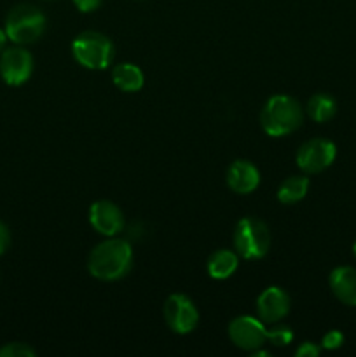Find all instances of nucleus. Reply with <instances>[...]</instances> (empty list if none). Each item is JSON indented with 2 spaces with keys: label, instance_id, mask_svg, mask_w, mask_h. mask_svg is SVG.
<instances>
[{
  "label": "nucleus",
  "instance_id": "nucleus-1",
  "mask_svg": "<svg viewBox=\"0 0 356 357\" xmlns=\"http://www.w3.org/2000/svg\"><path fill=\"white\" fill-rule=\"evenodd\" d=\"M133 265L131 244L119 237H108L98 244L87 258V271L100 281H119Z\"/></svg>",
  "mask_w": 356,
  "mask_h": 357
},
{
  "label": "nucleus",
  "instance_id": "nucleus-2",
  "mask_svg": "<svg viewBox=\"0 0 356 357\" xmlns=\"http://www.w3.org/2000/svg\"><path fill=\"white\" fill-rule=\"evenodd\" d=\"M304 110L299 101L286 94H276L265 101L260 114V124L265 135L281 138L302 126Z\"/></svg>",
  "mask_w": 356,
  "mask_h": 357
},
{
  "label": "nucleus",
  "instance_id": "nucleus-3",
  "mask_svg": "<svg viewBox=\"0 0 356 357\" xmlns=\"http://www.w3.org/2000/svg\"><path fill=\"white\" fill-rule=\"evenodd\" d=\"M271 248V232L262 220L255 216L241 218L234 229V250L244 260H258Z\"/></svg>",
  "mask_w": 356,
  "mask_h": 357
},
{
  "label": "nucleus",
  "instance_id": "nucleus-4",
  "mask_svg": "<svg viewBox=\"0 0 356 357\" xmlns=\"http://www.w3.org/2000/svg\"><path fill=\"white\" fill-rule=\"evenodd\" d=\"M72 54L87 70H105L114 59V44L100 31H82L72 42Z\"/></svg>",
  "mask_w": 356,
  "mask_h": 357
},
{
  "label": "nucleus",
  "instance_id": "nucleus-5",
  "mask_svg": "<svg viewBox=\"0 0 356 357\" xmlns=\"http://www.w3.org/2000/svg\"><path fill=\"white\" fill-rule=\"evenodd\" d=\"M45 30V16L40 9L30 3H20L6 20V33L14 44H34Z\"/></svg>",
  "mask_w": 356,
  "mask_h": 357
},
{
  "label": "nucleus",
  "instance_id": "nucleus-6",
  "mask_svg": "<svg viewBox=\"0 0 356 357\" xmlns=\"http://www.w3.org/2000/svg\"><path fill=\"white\" fill-rule=\"evenodd\" d=\"M163 314L170 330L178 335L191 333L199 323L198 307L187 295H181V293H173L168 296L163 307Z\"/></svg>",
  "mask_w": 356,
  "mask_h": 357
},
{
  "label": "nucleus",
  "instance_id": "nucleus-7",
  "mask_svg": "<svg viewBox=\"0 0 356 357\" xmlns=\"http://www.w3.org/2000/svg\"><path fill=\"white\" fill-rule=\"evenodd\" d=\"M337 155V149L330 139L325 138H313L309 142L304 143L299 150H297V166L307 174L321 173L327 167L332 166Z\"/></svg>",
  "mask_w": 356,
  "mask_h": 357
},
{
  "label": "nucleus",
  "instance_id": "nucleus-8",
  "mask_svg": "<svg viewBox=\"0 0 356 357\" xmlns=\"http://www.w3.org/2000/svg\"><path fill=\"white\" fill-rule=\"evenodd\" d=\"M229 338L236 347L253 352L267 340V330L258 317L239 316L230 321Z\"/></svg>",
  "mask_w": 356,
  "mask_h": 357
},
{
  "label": "nucleus",
  "instance_id": "nucleus-9",
  "mask_svg": "<svg viewBox=\"0 0 356 357\" xmlns=\"http://www.w3.org/2000/svg\"><path fill=\"white\" fill-rule=\"evenodd\" d=\"M34 72V58L23 47L6 49L0 56V75L9 86H21Z\"/></svg>",
  "mask_w": 356,
  "mask_h": 357
},
{
  "label": "nucleus",
  "instance_id": "nucleus-10",
  "mask_svg": "<svg viewBox=\"0 0 356 357\" xmlns=\"http://www.w3.org/2000/svg\"><path fill=\"white\" fill-rule=\"evenodd\" d=\"M292 307L290 295L279 286H269L257 298V316L264 324H274L286 317Z\"/></svg>",
  "mask_w": 356,
  "mask_h": 357
},
{
  "label": "nucleus",
  "instance_id": "nucleus-11",
  "mask_svg": "<svg viewBox=\"0 0 356 357\" xmlns=\"http://www.w3.org/2000/svg\"><path fill=\"white\" fill-rule=\"evenodd\" d=\"M89 223L101 236L115 237L124 227V215L114 202L96 201L89 208Z\"/></svg>",
  "mask_w": 356,
  "mask_h": 357
},
{
  "label": "nucleus",
  "instance_id": "nucleus-12",
  "mask_svg": "<svg viewBox=\"0 0 356 357\" xmlns=\"http://www.w3.org/2000/svg\"><path fill=\"white\" fill-rule=\"evenodd\" d=\"M227 185L230 190L236 194H251L255 188L260 183V173H258L257 166L251 164L250 160H234L227 169Z\"/></svg>",
  "mask_w": 356,
  "mask_h": 357
},
{
  "label": "nucleus",
  "instance_id": "nucleus-13",
  "mask_svg": "<svg viewBox=\"0 0 356 357\" xmlns=\"http://www.w3.org/2000/svg\"><path fill=\"white\" fill-rule=\"evenodd\" d=\"M330 288L339 302L356 307V268L342 265L330 272Z\"/></svg>",
  "mask_w": 356,
  "mask_h": 357
},
{
  "label": "nucleus",
  "instance_id": "nucleus-14",
  "mask_svg": "<svg viewBox=\"0 0 356 357\" xmlns=\"http://www.w3.org/2000/svg\"><path fill=\"white\" fill-rule=\"evenodd\" d=\"M237 265H239V255L236 251L218 250L208 258L206 268H208L209 278L216 279V281H223V279H229L236 272Z\"/></svg>",
  "mask_w": 356,
  "mask_h": 357
},
{
  "label": "nucleus",
  "instance_id": "nucleus-15",
  "mask_svg": "<svg viewBox=\"0 0 356 357\" xmlns=\"http://www.w3.org/2000/svg\"><path fill=\"white\" fill-rule=\"evenodd\" d=\"M112 80H114L115 87L124 93H136L143 87L145 77L143 72L133 63H119L112 70Z\"/></svg>",
  "mask_w": 356,
  "mask_h": 357
},
{
  "label": "nucleus",
  "instance_id": "nucleus-16",
  "mask_svg": "<svg viewBox=\"0 0 356 357\" xmlns=\"http://www.w3.org/2000/svg\"><path fill=\"white\" fill-rule=\"evenodd\" d=\"M309 190V178L307 176H290L281 183L278 190V201L281 204H295L302 201Z\"/></svg>",
  "mask_w": 356,
  "mask_h": 357
},
{
  "label": "nucleus",
  "instance_id": "nucleus-17",
  "mask_svg": "<svg viewBox=\"0 0 356 357\" xmlns=\"http://www.w3.org/2000/svg\"><path fill=\"white\" fill-rule=\"evenodd\" d=\"M337 112V103L327 93H316L307 101V115L316 122H328Z\"/></svg>",
  "mask_w": 356,
  "mask_h": 357
},
{
  "label": "nucleus",
  "instance_id": "nucleus-18",
  "mask_svg": "<svg viewBox=\"0 0 356 357\" xmlns=\"http://www.w3.org/2000/svg\"><path fill=\"white\" fill-rule=\"evenodd\" d=\"M267 340L272 345L278 347H285V345L292 344L293 331L290 326H274L272 330H267Z\"/></svg>",
  "mask_w": 356,
  "mask_h": 357
},
{
  "label": "nucleus",
  "instance_id": "nucleus-19",
  "mask_svg": "<svg viewBox=\"0 0 356 357\" xmlns=\"http://www.w3.org/2000/svg\"><path fill=\"white\" fill-rule=\"evenodd\" d=\"M35 351L23 342H13L0 347V357H34Z\"/></svg>",
  "mask_w": 356,
  "mask_h": 357
},
{
  "label": "nucleus",
  "instance_id": "nucleus-20",
  "mask_svg": "<svg viewBox=\"0 0 356 357\" xmlns=\"http://www.w3.org/2000/svg\"><path fill=\"white\" fill-rule=\"evenodd\" d=\"M342 344H344V335L337 330L328 331V333L321 338V347H323L325 351H335V349L342 347Z\"/></svg>",
  "mask_w": 356,
  "mask_h": 357
},
{
  "label": "nucleus",
  "instance_id": "nucleus-21",
  "mask_svg": "<svg viewBox=\"0 0 356 357\" xmlns=\"http://www.w3.org/2000/svg\"><path fill=\"white\" fill-rule=\"evenodd\" d=\"M321 349L318 347L316 344H313V342H304V344H300V347L295 351V356L297 357H316L320 356Z\"/></svg>",
  "mask_w": 356,
  "mask_h": 357
},
{
  "label": "nucleus",
  "instance_id": "nucleus-22",
  "mask_svg": "<svg viewBox=\"0 0 356 357\" xmlns=\"http://www.w3.org/2000/svg\"><path fill=\"white\" fill-rule=\"evenodd\" d=\"M73 3L80 13H93L101 6V0H73Z\"/></svg>",
  "mask_w": 356,
  "mask_h": 357
},
{
  "label": "nucleus",
  "instance_id": "nucleus-23",
  "mask_svg": "<svg viewBox=\"0 0 356 357\" xmlns=\"http://www.w3.org/2000/svg\"><path fill=\"white\" fill-rule=\"evenodd\" d=\"M9 243H10L9 230H7V227L0 222V255L6 253V250L9 248Z\"/></svg>",
  "mask_w": 356,
  "mask_h": 357
},
{
  "label": "nucleus",
  "instance_id": "nucleus-24",
  "mask_svg": "<svg viewBox=\"0 0 356 357\" xmlns=\"http://www.w3.org/2000/svg\"><path fill=\"white\" fill-rule=\"evenodd\" d=\"M6 42H7V33L3 30H0V52H2L3 47H6Z\"/></svg>",
  "mask_w": 356,
  "mask_h": 357
},
{
  "label": "nucleus",
  "instance_id": "nucleus-25",
  "mask_svg": "<svg viewBox=\"0 0 356 357\" xmlns=\"http://www.w3.org/2000/svg\"><path fill=\"white\" fill-rule=\"evenodd\" d=\"M353 253H355V257H356V243H355V246H353Z\"/></svg>",
  "mask_w": 356,
  "mask_h": 357
}]
</instances>
